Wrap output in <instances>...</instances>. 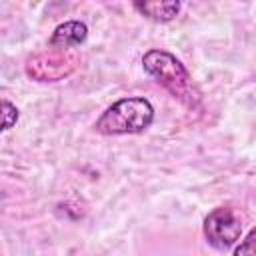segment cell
<instances>
[{
	"label": "cell",
	"mask_w": 256,
	"mask_h": 256,
	"mask_svg": "<svg viewBox=\"0 0 256 256\" xmlns=\"http://www.w3.org/2000/svg\"><path fill=\"white\" fill-rule=\"evenodd\" d=\"M154 122V106L144 96H128L110 104L96 120V132L104 136L140 134Z\"/></svg>",
	"instance_id": "cell-1"
},
{
	"label": "cell",
	"mask_w": 256,
	"mask_h": 256,
	"mask_svg": "<svg viewBox=\"0 0 256 256\" xmlns=\"http://www.w3.org/2000/svg\"><path fill=\"white\" fill-rule=\"evenodd\" d=\"M142 68L178 100L186 102L188 106H194L198 102L200 94L194 90L190 72L174 54L152 48L142 56Z\"/></svg>",
	"instance_id": "cell-2"
},
{
	"label": "cell",
	"mask_w": 256,
	"mask_h": 256,
	"mask_svg": "<svg viewBox=\"0 0 256 256\" xmlns=\"http://www.w3.org/2000/svg\"><path fill=\"white\" fill-rule=\"evenodd\" d=\"M202 232L206 242L216 250H228L242 234V218L232 206H220L206 214Z\"/></svg>",
	"instance_id": "cell-3"
},
{
	"label": "cell",
	"mask_w": 256,
	"mask_h": 256,
	"mask_svg": "<svg viewBox=\"0 0 256 256\" xmlns=\"http://www.w3.org/2000/svg\"><path fill=\"white\" fill-rule=\"evenodd\" d=\"M76 60L64 52H44L28 60L26 74L38 82H56L74 70Z\"/></svg>",
	"instance_id": "cell-4"
},
{
	"label": "cell",
	"mask_w": 256,
	"mask_h": 256,
	"mask_svg": "<svg viewBox=\"0 0 256 256\" xmlns=\"http://www.w3.org/2000/svg\"><path fill=\"white\" fill-rule=\"evenodd\" d=\"M88 38V26L80 20H66L58 24L50 36V46L58 50H66L72 46L84 44Z\"/></svg>",
	"instance_id": "cell-5"
},
{
	"label": "cell",
	"mask_w": 256,
	"mask_h": 256,
	"mask_svg": "<svg viewBox=\"0 0 256 256\" xmlns=\"http://www.w3.org/2000/svg\"><path fill=\"white\" fill-rule=\"evenodd\" d=\"M132 6L144 18H148L152 22H158V24L172 22L178 16L180 8H182V4L176 2V0H172V2H134Z\"/></svg>",
	"instance_id": "cell-6"
},
{
	"label": "cell",
	"mask_w": 256,
	"mask_h": 256,
	"mask_svg": "<svg viewBox=\"0 0 256 256\" xmlns=\"http://www.w3.org/2000/svg\"><path fill=\"white\" fill-rule=\"evenodd\" d=\"M20 114H18V108L10 102V100H4L0 98V132H6L10 128L16 126Z\"/></svg>",
	"instance_id": "cell-7"
},
{
	"label": "cell",
	"mask_w": 256,
	"mask_h": 256,
	"mask_svg": "<svg viewBox=\"0 0 256 256\" xmlns=\"http://www.w3.org/2000/svg\"><path fill=\"white\" fill-rule=\"evenodd\" d=\"M256 238V230L252 228L246 236H244V240H240V244L236 246V250H234V256H254V240Z\"/></svg>",
	"instance_id": "cell-8"
}]
</instances>
